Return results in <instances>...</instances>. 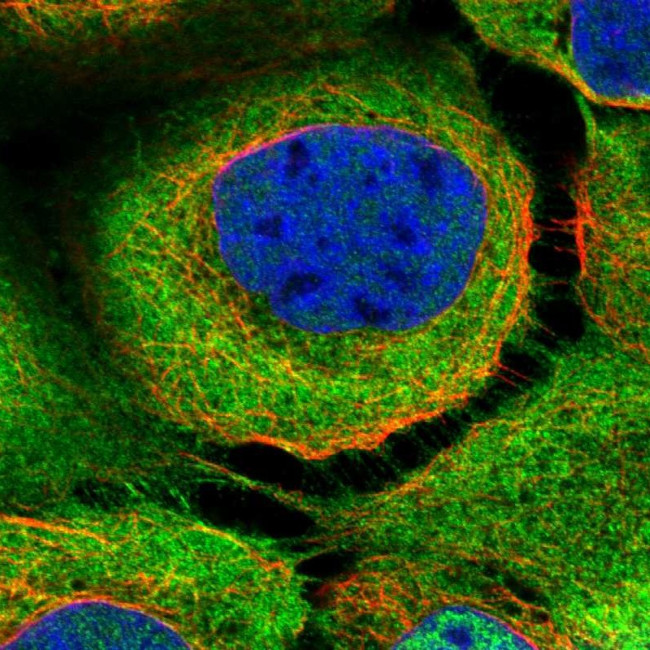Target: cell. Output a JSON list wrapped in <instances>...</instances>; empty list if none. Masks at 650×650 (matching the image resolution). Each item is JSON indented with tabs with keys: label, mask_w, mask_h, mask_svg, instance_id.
Returning <instances> with one entry per match:
<instances>
[{
	"label": "cell",
	"mask_w": 650,
	"mask_h": 650,
	"mask_svg": "<svg viewBox=\"0 0 650 650\" xmlns=\"http://www.w3.org/2000/svg\"><path fill=\"white\" fill-rule=\"evenodd\" d=\"M495 256L477 168L457 136L291 172L238 275L294 327L394 339L456 305Z\"/></svg>",
	"instance_id": "1"
},
{
	"label": "cell",
	"mask_w": 650,
	"mask_h": 650,
	"mask_svg": "<svg viewBox=\"0 0 650 650\" xmlns=\"http://www.w3.org/2000/svg\"><path fill=\"white\" fill-rule=\"evenodd\" d=\"M578 104L586 145L573 194L578 297L598 335L649 353V119H602L581 96Z\"/></svg>",
	"instance_id": "2"
},
{
	"label": "cell",
	"mask_w": 650,
	"mask_h": 650,
	"mask_svg": "<svg viewBox=\"0 0 650 650\" xmlns=\"http://www.w3.org/2000/svg\"><path fill=\"white\" fill-rule=\"evenodd\" d=\"M503 604L466 563L374 553L325 587L313 620L339 650L490 649L510 640Z\"/></svg>",
	"instance_id": "3"
},
{
	"label": "cell",
	"mask_w": 650,
	"mask_h": 650,
	"mask_svg": "<svg viewBox=\"0 0 650 650\" xmlns=\"http://www.w3.org/2000/svg\"><path fill=\"white\" fill-rule=\"evenodd\" d=\"M457 4L487 46L559 75L587 102L649 109L648 0H466Z\"/></svg>",
	"instance_id": "4"
}]
</instances>
